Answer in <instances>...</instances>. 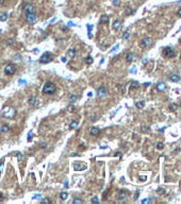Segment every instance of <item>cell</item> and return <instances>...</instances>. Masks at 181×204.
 Listing matches in <instances>:
<instances>
[{
	"mask_svg": "<svg viewBox=\"0 0 181 204\" xmlns=\"http://www.w3.org/2000/svg\"><path fill=\"white\" fill-rule=\"evenodd\" d=\"M118 47H119V45H116V46H115V47H113V48H112V50H111V52H114L115 50H117V49H118Z\"/></svg>",
	"mask_w": 181,
	"mask_h": 204,
	"instance_id": "obj_39",
	"label": "cell"
},
{
	"mask_svg": "<svg viewBox=\"0 0 181 204\" xmlns=\"http://www.w3.org/2000/svg\"><path fill=\"white\" fill-rule=\"evenodd\" d=\"M77 100H78V96L75 95V94L70 95V97H69V102H70V103H72V102H76Z\"/></svg>",
	"mask_w": 181,
	"mask_h": 204,
	"instance_id": "obj_20",
	"label": "cell"
},
{
	"mask_svg": "<svg viewBox=\"0 0 181 204\" xmlns=\"http://www.w3.org/2000/svg\"><path fill=\"white\" fill-rule=\"evenodd\" d=\"M163 148H164L163 142H158V144H157V149H159V150H162Z\"/></svg>",
	"mask_w": 181,
	"mask_h": 204,
	"instance_id": "obj_31",
	"label": "cell"
},
{
	"mask_svg": "<svg viewBox=\"0 0 181 204\" xmlns=\"http://www.w3.org/2000/svg\"><path fill=\"white\" fill-rule=\"evenodd\" d=\"M137 198H138V191H136V192H135V196H134V199L136 200Z\"/></svg>",
	"mask_w": 181,
	"mask_h": 204,
	"instance_id": "obj_47",
	"label": "cell"
},
{
	"mask_svg": "<svg viewBox=\"0 0 181 204\" xmlns=\"http://www.w3.org/2000/svg\"><path fill=\"white\" fill-rule=\"evenodd\" d=\"M31 138H32V131H30L29 132V135H28V141H30V140H31Z\"/></svg>",
	"mask_w": 181,
	"mask_h": 204,
	"instance_id": "obj_37",
	"label": "cell"
},
{
	"mask_svg": "<svg viewBox=\"0 0 181 204\" xmlns=\"http://www.w3.org/2000/svg\"><path fill=\"white\" fill-rule=\"evenodd\" d=\"M72 203H74V204H78V203H79V204H81V203H83V201H82L81 199H77V198H76V199H74Z\"/></svg>",
	"mask_w": 181,
	"mask_h": 204,
	"instance_id": "obj_29",
	"label": "cell"
},
{
	"mask_svg": "<svg viewBox=\"0 0 181 204\" xmlns=\"http://www.w3.org/2000/svg\"><path fill=\"white\" fill-rule=\"evenodd\" d=\"M42 202L43 203H51V200L50 199H43Z\"/></svg>",
	"mask_w": 181,
	"mask_h": 204,
	"instance_id": "obj_34",
	"label": "cell"
},
{
	"mask_svg": "<svg viewBox=\"0 0 181 204\" xmlns=\"http://www.w3.org/2000/svg\"><path fill=\"white\" fill-rule=\"evenodd\" d=\"M169 108H170V110H172V112H175V110H177V105H176V104H172V105L169 106Z\"/></svg>",
	"mask_w": 181,
	"mask_h": 204,
	"instance_id": "obj_32",
	"label": "cell"
},
{
	"mask_svg": "<svg viewBox=\"0 0 181 204\" xmlns=\"http://www.w3.org/2000/svg\"><path fill=\"white\" fill-rule=\"evenodd\" d=\"M118 3H119L118 0H113V4H114V5H118Z\"/></svg>",
	"mask_w": 181,
	"mask_h": 204,
	"instance_id": "obj_43",
	"label": "cell"
},
{
	"mask_svg": "<svg viewBox=\"0 0 181 204\" xmlns=\"http://www.w3.org/2000/svg\"><path fill=\"white\" fill-rule=\"evenodd\" d=\"M17 157H18V161H21V159L23 158V156H22V154H21V153H17Z\"/></svg>",
	"mask_w": 181,
	"mask_h": 204,
	"instance_id": "obj_33",
	"label": "cell"
},
{
	"mask_svg": "<svg viewBox=\"0 0 181 204\" xmlns=\"http://www.w3.org/2000/svg\"><path fill=\"white\" fill-rule=\"evenodd\" d=\"M178 16H181V8H180V10L178 11Z\"/></svg>",
	"mask_w": 181,
	"mask_h": 204,
	"instance_id": "obj_53",
	"label": "cell"
},
{
	"mask_svg": "<svg viewBox=\"0 0 181 204\" xmlns=\"http://www.w3.org/2000/svg\"><path fill=\"white\" fill-rule=\"evenodd\" d=\"M138 83L135 82V81H133V82H131V86H130V88L131 89H135V88H138Z\"/></svg>",
	"mask_w": 181,
	"mask_h": 204,
	"instance_id": "obj_23",
	"label": "cell"
},
{
	"mask_svg": "<svg viewBox=\"0 0 181 204\" xmlns=\"http://www.w3.org/2000/svg\"><path fill=\"white\" fill-rule=\"evenodd\" d=\"M148 201H149L148 199H145V200H143L142 201V203H146V202H148Z\"/></svg>",
	"mask_w": 181,
	"mask_h": 204,
	"instance_id": "obj_52",
	"label": "cell"
},
{
	"mask_svg": "<svg viewBox=\"0 0 181 204\" xmlns=\"http://www.w3.org/2000/svg\"><path fill=\"white\" fill-rule=\"evenodd\" d=\"M67 110H70V112H74L75 107H74L72 105H70V106H68V107H67Z\"/></svg>",
	"mask_w": 181,
	"mask_h": 204,
	"instance_id": "obj_40",
	"label": "cell"
},
{
	"mask_svg": "<svg viewBox=\"0 0 181 204\" xmlns=\"http://www.w3.org/2000/svg\"><path fill=\"white\" fill-rule=\"evenodd\" d=\"M40 148H47V144H46V142H42V144H40Z\"/></svg>",
	"mask_w": 181,
	"mask_h": 204,
	"instance_id": "obj_42",
	"label": "cell"
},
{
	"mask_svg": "<svg viewBox=\"0 0 181 204\" xmlns=\"http://www.w3.org/2000/svg\"><path fill=\"white\" fill-rule=\"evenodd\" d=\"M77 54V51L75 50V49H69V50L67 51V56L69 57V59H74L75 56H76Z\"/></svg>",
	"mask_w": 181,
	"mask_h": 204,
	"instance_id": "obj_14",
	"label": "cell"
},
{
	"mask_svg": "<svg viewBox=\"0 0 181 204\" xmlns=\"http://www.w3.org/2000/svg\"><path fill=\"white\" fill-rule=\"evenodd\" d=\"M157 192L159 193V195H165V190H164L163 188H158L157 189Z\"/></svg>",
	"mask_w": 181,
	"mask_h": 204,
	"instance_id": "obj_30",
	"label": "cell"
},
{
	"mask_svg": "<svg viewBox=\"0 0 181 204\" xmlns=\"http://www.w3.org/2000/svg\"><path fill=\"white\" fill-rule=\"evenodd\" d=\"M120 25H121V23H120V21H119V20H115L114 22H113V29L116 30V31H117V30H119V29H120Z\"/></svg>",
	"mask_w": 181,
	"mask_h": 204,
	"instance_id": "obj_17",
	"label": "cell"
},
{
	"mask_svg": "<svg viewBox=\"0 0 181 204\" xmlns=\"http://www.w3.org/2000/svg\"><path fill=\"white\" fill-rule=\"evenodd\" d=\"M134 13V11H132L130 8H128V10H127V15H130V14H133Z\"/></svg>",
	"mask_w": 181,
	"mask_h": 204,
	"instance_id": "obj_35",
	"label": "cell"
},
{
	"mask_svg": "<svg viewBox=\"0 0 181 204\" xmlns=\"http://www.w3.org/2000/svg\"><path fill=\"white\" fill-rule=\"evenodd\" d=\"M57 90V87L55 84L52 82H46L43 86V94L45 95H53Z\"/></svg>",
	"mask_w": 181,
	"mask_h": 204,
	"instance_id": "obj_1",
	"label": "cell"
},
{
	"mask_svg": "<svg viewBox=\"0 0 181 204\" xmlns=\"http://www.w3.org/2000/svg\"><path fill=\"white\" fill-rule=\"evenodd\" d=\"M8 16H9V14L8 13H2V14H0V20L1 21H5L6 19H8Z\"/></svg>",
	"mask_w": 181,
	"mask_h": 204,
	"instance_id": "obj_21",
	"label": "cell"
},
{
	"mask_svg": "<svg viewBox=\"0 0 181 204\" xmlns=\"http://www.w3.org/2000/svg\"><path fill=\"white\" fill-rule=\"evenodd\" d=\"M9 131H10V127H9V125L4 124V125H2V127H1V132L6 133V132H9Z\"/></svg>",
	"mask_w": 181,
	"mask_h": 204,
	"instance_id": "obj_24",
	"label": "cell"
},
{
	"mask_svg": "<svg viewBox=\"0 0 181 204\" xmlns=\"http://www.w3.org/2000/svg\"><path fill=\"white\" fill-rule=\"evenodd\" d=\"M68 26H69V27H72V26H75V23L72 22V21H68V23H67Z\"/></svg>",
	"mask_w": 181,
	"mask_h": 204,
	"instance_id": "obj_45",
	"label": "cell"
},
{
	"mask_svg": "<svg viewBox=\"0 0 181 204\" xmlns=\"http://www.w3.org/2000/svg\"><path fill=\"white\" fill-rule=\"evenodd\" d=\"M134 68H135V67H133V69L130 70V72H135V69H134Z\"/></svg>",
	"mask_w": 181,
	"mask_h": 204,
	"instance_id": "obj_55",
	"label": "cell"
},
{
	"mask_svg": "<svg viewBox=\"0 0 181 204\" xmlns=\"http://www.w3.org/2000/svg\"><path fill=\"white\" fill-rule=\"evenodd\" d=\"M84 61H85V63L88 64V65H89V64L93 63V57H92V56H88V57H86V59H85Z\"/></svg>",
	"mask_w": 181,
	"mask_h": 204,
	"instance_id": "obj_27",
	"label": "cell"
},
{
	"mask_svg": "<svg viewBox=\"0 0 181 204\" xmlns=\"http://www.w3.org/2000/svg\"><path fill=\"white\" fill-rule=\"evenodd\" d=\"M0 32H1V30H0Z\"/></svg>",
	"mask_w": 181,
	"mask_h": 204,
	"instance_id": "obj_58",
	"label": "cell"
},
{
	"mask_svg": "<svg viewBox=\"0 0 181 204\" xmlns=\"http://www.w3.org/2000/svg\"><path fill=\"white\" fill-rule=\"evenodd\" d=\"M163 54L165 57L170 59V57H174L175 55H176V52H175V50L172 48H170V47H165V48L163 49Z\"/></svg>",
	"mask_w": 181,
	"mask_h": 204,
	"instance_id": "obj_5",
	"label": "cell"
},
{
	"mask_svg": "<svg viewBox=\"0 0 181 204\" xmlns=\"http://www.w3.org/2000/svg\"><path fill=\"white\" fill-rule=\"evenodd\" d=\"M89 134H91L92 136H98L100 134V129H99V128L93 127L91 129V131H89Z\"/></svg>",
	"mask_w": 181,
	"mask_h": 204,
	"instance_id": "obj_11",
	"label": "cell"
},
{
	"mask_svg": "<svg viewBox=\"0 0 181 204\" xmlns=\"http://www.w3.org/2000/svg\"><path fill=\"white\" fill-rule=\"evenodd\" d=\"M108 22H109V17L106 16V15H103V16L101 17V19H100V23H104V25H106Z\"/></svg>",
	"mask_w": 181,
	"mask_h": 204,
	"instance_id": "obj_18",
	"label": "cell"
},
{
	"mask_svg": "<svg viewBox=\"0 0 181 204\" xmlns=\"http://www.w3.org/2000/svg\"><path fill=\"white\" fill-rule=\"evenodd\" d=\"M180 106H181V103H180Z\"/></svg>",
	"mask_w": 181,
	"mask_h": 204,
	"instance_id": "obj_57",
	"label": "cell"
},
{
	"mask_svg": "<svg viewBox=\"0 0 181 204\" xmlns=\"http://www.w3.org/2000/svg\"><path fill=\"white\" fill-rule=\"evenodd\" d=\"M23 12L25 14H28V13H33L34 12V5L31 3H27L25 6H23Z\"/></svg>",
	"mask_w": 181,
	"mask_h": 204,
	"instance_id": "obj_9",
	"label": "cell"
},
{
	"mask_svg": "<svg viewBox=\"0 0 181 204\" xmlns=\"http://www.w3.org/2000/svg\"><path fill=\"white\" fill-rule=\"evenodd\" d=\"M74 168H75V170H77V171H82V170H85V169H86V165H85V164H80V163H78V164H75V165H74Z\"/></svg>",
	"mask_w": 181,
	"mask_h": 204,
	"instance_id": "obj_10",
	"label": "cell"
},
{
	"mask_svg": "<svg viewBox=\"0 0 181 204\" xmlns=\"http://www.w3.org/2000/svg\"><path fill=\"white\" fill-rule=\"evenodd\" d=\"M8 44H9V45H12V44H13V39H9V40H8Z\"/></svg>",
	"mask_w": 181,
	"mask_h": 204,
	"instance_id": "obj_49",
	"label": "cell"
},
{
	"mask_svg": "<svg viewBox=\"0 0 181 204\" xmlns=\"http://www.w3.org/2000/svg\"><path fill=\"white\" fill-rule=\"evenodd\" d=\"M92 29H93V26H92L91 23H88V25H87V30H88V32H91Z\"/></svg>",
	"mask_w": 181,
	"mask_h": 204,
	"instance_id": "obj_38",
	"label": "cell"
},
{
	"mask_svg": "<svg viewBox=\"0 0 181 204\" xmlns=\"http://www.w3.org/2000/svg\"><path fill=\"white\" fill-rule=\"evenodd\" d=\"M135 105H136V107H137V108H143V107H144V105H145V102L143 101V100H142V101H137L135 103Z\"/></svg>",
	"mask_w": 181,
	"mask_h": 204,
	"instance_id": "obj_22",
	"label": "cell"
},
{
	"mask_svg": "<svg viewBox=\"0 0 181 204\" xmlns=\"http://www.w3.org/2000/svg\"><path fill=\"white\" fill-rule=\"evenodd\" d=\"M18 82H19V84H25V83H27V81L26 80H19Z\"/></svg>",
	"mask_w": 181,
	"mask_h": 204,
	"instance_id": "obj_44",
	"label": "cell"
},
{
	"mask_svg": "<svg viewBox=\"0 0 181 204\" xmlns=\"http://www.w3.org/2000/svg\"><path fill=\"white\" fill-rule=\"evenodd\" d=\"M64 186H65V188H67V186H68V183H67V182H65V184H64Z\"/></svg>",
	"mask_w": 181,
	"mask_h": 204,
	"instance_id": "obj_54",
	"label": "cell"
},
{
	"mask_svg": "<svg viewBox=\"0 0 181 204\" xmlns=\"http://www.w3.org/2000/svg\"><path fill=\"white\" fill-rule=\"evenodd\" d=\"M2 200H3V195H2V193L0 192V202H1Z\"/></svg>",
	"mask_w": 181,
	"mask_h": 204,
	"instance_id": "obj_48",
	"label": "cell"
},
{
	"mask_svg": "<svg viewBox=\"0 0 181 204\" xmlns=\"http://www.w3.org/2000/svg\"><path fill=\"white\" fill-rule=\"evenodd\" d=\"M180 60H181V55H180Z\"/></svg>",
	"mask_w": 181,
	"mask_h": 204,
	"instance_id": "obj_56",
	"label": "cell"
},
{
	"mask_svg": "<svg viewBox=\"0 0 181 204\" xmlns=\"http://www.w3.org/2000/svg\"><path fill=\"white\" fill-rule=\"evenodd\" d=\"M53 60V54L50 52H45L42 56L40 57V63L42 64H47Z\"/></svg>",
	"mask_w": 181,
	"mask_h": 204,
	"instance_id": "obj_3",
	"label": "cell"
},
{
	"mask_svg": "<svg viewBox=\"0 0 181 204\" xmlns=\"http://www.w3.org/2000/svg\"><path fill=\"white\" fill-rule=\"evenodd\" d=\"M126 195H127V192H126L125 190H120L118 193V198L119 199H124V198L126 197Z\"/></svg>",
	"mask_w": 181,
	"mask_h": 204,
	"instance_id": "obj_25",
	"label": "cell"
},
{
	"mask_svg": "<svg viewBox=\"0 0 181 204\" xmlns=\"http://www.w3.org/2000/svg\"><path fill=\"white\" fill-rule=\"evenodd\" d=\"M150 38L149 37H144L143 39H141L140 42V46L142 47V48H146V47H148L149 45H150Z\"/></svg>",
	"mask_w": 181,
	"mask_h": 204,
	"instance_id": "obj_8",
	"label": "cell"
},
{
	"mask_svg": "<svg viewBox=\"0 0 181 204\" xmlns=\"http://www.w3.org/2000/svg\"><path fill=\"white\" fill-rule=\"evenodd\" d=\"M40 198H42V195H40V193H36L33 196V199H40Z\"/></svg>",
	"mask_w": 181,
	"mask_h": 204,
	"instance_id": "obj_36",
	"label": "cell"
},
{
	"mask_svg": "<svg viewBox=\"0 0 181 204\" xmlns=\"http://www.w3.org/2000/svg\"><path fill=\"white\" fill-rule=\"evenodd\" d=\"M15 115H16V110L13 107H6L2 112V116L5 118H14Z\"/></svg>",
	"mask_w": 181,
	"mask_h": 204,
	"instance_id": "obj_2",
	"label": "cell"
},
{
	"mask_svg": "<svg viewBox=\"0 0 181 204\" xmlns=\"http://www.w3.org/2000/svg\"><path fill=\"white\" fill-rule=\"evenodd\" d=\"M67 196H68L67 192H61V193H60V199L66 200V199H67Z\"/></svg>",
	"mask_w": 181,
	"mask_h": 204,
	"instance_id": "obj_26",
	"label": "cell"
},
{
	"mask_svg": "<svg viewBox=\"0 0 181 204\" xmlns=\"http://www.w3.org/2000/svg\"><path fill=\"white\" fill-rule=\"evenodd\" d=\"M91 201L94 203V202H99V200H98V198H96V197H95V198H92Z\"/></svg>",
	"mask_w": 181,
	"mask_h": 204,
	"instance_id": "obj_41",
	"label": "cell"
},
{
	"mask_svg": "<svg viewBox=\"0 0 181 204\" xmlns=\"http://www.w3.org/2000/svg\"><path fill=\"white\" fill-rule=\"evenodd\" d=\"M26 19L29 23H34L36 21V15L34 13H28L26 14Z\"/></svg>",
	"mask_w": 181,
	"mask_h": 204,
	"instance_id": "obj_6",
	"label": "cell"
},
{
	"mask_svg": "<svg viewBox=\"0 0 181 204\" xmlns=\"http://www.w3.org/2000/svg\"><path fill=\"white\" fill-rule=\"evenodd\" d=\"M66 61H67L66 57H62V62H63V63H66Z\"/></svg>",
	"mask_w": 181,
	"mask_h": 204,
	"instance_id": "obj_50",
	"label": "cell"
},
{
	"mask_svg": "<svg viewBox=\"0 0 181 204\" xmlns=\"http://www.w3.org/2000/svg\"><path fill=\"white\" fill-rule=\"evenodd\" d=\"M28 103L30 104L31 106H34V105H36L37 104V98L36 97H30L29 99H28Z\"/></svg>",
	"mask_w": 181,
	"mask_h": 204,
	"instance_id": "obj_12",
	"label": "cell"
},
{
	"mask_svg": "<svg viewBox=\"0 0 181 204\" xmlns=\"http://www.w3.org/2000/svg\"><path fill=\"white\" fill-rule=\"evenodd\" d=\"M108 94V89H106V87H104V86H100L99 88H98V90H97V95H98V97L99 98H102V97H104V96Z\"/></svg>",
	"mask_w": 181,
	"mask_h": 204,
	"instance_id": "obj_7",
	"label": "cell"
},
{
	"mask_svg": "<svg viewBox=\"0 0 181 204\" xmlns=\"http://www.w3.org/2000/svg\"><path fill=\"white\" fill-rule=\"evenodd\" d=\"M180 76H179V74H170L169 76V80L172 81V82H179V81H180Z\"/></svg>",
	"mask_w": 181,
	"mask_h": 204,
	"instance_id": "obj_13",
	"label": "cell"
},
{
	"mask_svg": "<svg viewBox=\"0 0 181 204\" xmlns=\"http://www.w3.org/2000/svg\"><path fill=\"white\" fill-rule=\"evenodd\" d=\"M15 72H16V65L15 64H9L4 68V73L8 74V76H12Z\"/></svg>",
	"mask_w": 181,
	"mask_h": 204,
	"instance_id": "obj_4",
	"label": "cell"
},
{
	"mask_svg": "<svg viewBox=\"0 0 181 204\" xmlns=\"http://www.w3.org/2000/svg\"><path fill=\"white\" fill-rule=\"evenodd\" d=\"M126 60H127V62H132L134 60V54L133 53H128L127 54V56H126Z\"/></svg>",
	"mask_w": 181,
	"mask_h": 204,
	"instance_id": "obj_19",
	"label": "cell"
},
{
	"mask_svg": "<svg viewBox=\"0 0 181 204\" xmlns=\"http://www.w3.org/2000/svg\"><path fill=\"white\" fill-rule=\"evenodd\" d=\"M129 37H130V32L129 31H126L125 33H124V35H123V38H124V39H128Z\"/></svg>",
	"mask_w": 181,
	"mask_h": 204,
	"instance_id": "obj_28",
	"label": "cell"
},
{
	"mask_svg": "<svg viewBox=\"0 0 181 204\" xmlns=\"http://www.w3.org/2000/svg\"><path fill=\"white\" fill-rule=\"evenodd\" d=\"M78 124H79V122H78L77 120H72L71 122L69 123V129H70V130L76 129V128H78Z\"/></svg>",
	"mask_w": 181,
	"mask_h": 204,
	"instance_id": "obj_16",
	"label": "cell"
},
{
	"mask_svg": "<svg viewBox=\"0 0 181 204\" xmlns=\"http://www.w3.org/2000/svg\"><path fill=\"white\" fill-rule=\"evenodd\" d=\"M140 178H141V181H145L146 180V176H141Z\"/></svg>",
	"mask_w": 181,
	"mask_h": 204,
	"instance_id": "obj_51",
	"label": "cell"
},
{
	"mask_svg": "<svg viewBox=\"0 0 181 204\" xmlns=\"http://www.w3.org/2000/svg\"><path fill=\"white\" fill-rule=\"evenodd\" d=\"M2 170H3V164L1 163V164H0V173L2 172Z\"/></svg>",
	"mask_w": 181,
	"mask_h": 204,
	"instance_id": "obj_46",
	"label": "cell"
},
{
	"mask_svg": "<svg viewBox=\"0 0 181 204\" xmlns=\"http://www.w3.org/2000/svg\"><path fill=\"white\" fill-rule=\"evenodd\" d=\"M166 87H167V85L165 84V83H159V84H158V86H157V88H158V90L159 91H163L164 89L166 88Z\"/></svg>",
	"mask_w": 181,
	"mask_h": 204,
	"instance_id": "obj_15",
	"label": "cell"
}]
</instances>
